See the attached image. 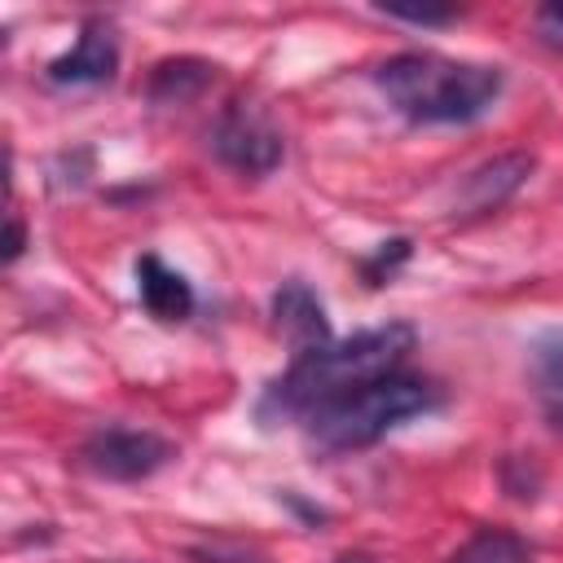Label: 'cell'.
Masks as SVG:
<instances>
[{"label": "cell", "mask_w": 563, "mask_h": 563, "mask_svg": "<svg viewBox=\"0 0 563 563\" xmlns=\"http://www.w3.org/2000/svg\"><path fill=\"white\" fill-rule=\"evenodd\" d=\"M176 457V444L154 435V431H132V427H101L84 440L79 462L97 475V479H114V484H136L150 479L154 471H163Z\"/></svg>", "instance_id": "cell-4"}, {"label": "cell", "mask_w": 563, "mask_h": 563, "mask_svg": "<svg viewBox=\"0 0 563 563\" xmlns=\"http://www.w3.org/2000/svg\"><path fill=\"white\" fill-rule=\"evenodd\" d=\"M537 26L545 31V40L563 44V0H554V4H541V9H537Z\"/></svg>", "instance_id": "cell-16"}, {"label": "cell", "mask_w": 563, "mask_h": 563, "mask_svg": "<svg viewBox=\"0 0 563 563\" xmlns=\"http://www.w3.org/2000/svg\"><path fill=\"white\" fill-rule=\"evenodd\" d=\"M273 330L295 347V356L334 343V339H330L325 303H321L317 290H312L308 282H299V277L282 282V290L273 295Z\"/></svg>", "instance_id": "cell-7"}, {"label": "cell", "mask_w": 563, "mask_h": 563, "mask_svg": "<svg viewBox=\"0 0 563 563\" xmlns=\"http://www.w3.org/2000/svg\"><path fill=\"white\" fill-rule=\"evenodd\" d=\"M136 295H141V308L158 321H185L194 312V286L176 268H167L158 255L136 260Z\"/></svg>", "instance_id": "cell-9"}, {"label": "cell", "mask_w": 563, "mask_h": 563, "mask_svg": "<svg viewBox=\"0 0 563 563\" xmlns=\"http://www.w3.org/2000/svg\"><path fill=\"white\" fill-rule=\"evenodd\" d=\"M528 176H532V154H519V150L479 163L457 185V216H488V211H497L510 194H519V185Z\"/></svg>", "instance_id": "cell-8"}, {"label": "cell", "mask_w": 563, "mask_h": 563, "mask_svg": "<svg viewBox=\"0 0 563 563\" xmlns=\"http://www.w3.org/2000/svg\"><path fill=\"white\" fill-rule=\"evenodd\" d=\"M449 563H532V550H528L515 532L484 528V532H475Z\"/></svg>", "instance_id": "cell-12"}, {"label": "cell", "mask_w": 563, "mask_h": 563, "mask_svg": "<svg viewBox=\"0 0 563 563\" xmlns=\"http://www.w3.org/2000/svg\"><path fill=\"white\" fill-rule=\"evenodd\" d=\"M528 378L545 422L563 435V330H545L528 347Z\"/></svg>", "instance_id": "cell-10"}, {"label": "cell", "mask_w": 563, "mask_h": 563, "mask_svg": "<svg viewBox=\"0 0 563 563\" xmlns=\"http://www.w3.org/2000/svg\"><path fill=\"white\" fill-rule=\"evenodd\" d=\"M211 150H216V158H220L224 167H233V172L260 180V176H268V172L282 163L286 141H282L277 123H273L264 110L238 101V106H229V110L220 114V123H216V132H211Z\"/></svg>", "instance_id": "cell-5"}, {"label": "cell", "mask_w": 563, "mask_h": 563, "mask_svg": "<svg viewBox=\"0 0 563 563\" xmlns=\"http://www.w3.org/2000/svg\"><path fill=\"white\" fill-rule=\"evenodd\" d=\"M119 70V40L106 22H84L75 48H66L62 57L48 62V84L62 88H97L110 84Z\"/></svg>", "instance_id": "cell-6"}, {"label": "cell", "mask_w": 563, "mask_h": 563, "mask_svg": "<svg viewBox=\"0 0 563 563\" xmlns=\"http://www.w3.org/2000/svg\"><path fill=\"white\" fill-rule=\"evenodd\" d=\"M374 9L396 18V22H413V26H444L457 18L453 4H374Z\"/></svg>", "instance_id": "cell-14"}, {"label": "cell", "mask_w": 563, "mask_h": 563, "mask_svg": "<svg viewBox=\"0 0 563 563\" xmlns=\"http://www.w3.org/2000/svg\"><path fill=\"white\" fill-rule=\"evenodd\" d=\"M189 559H198V563H264V554H260V550H251V545H224V541L194 545V550H189Z\"/></svg>", "instance_id": "cell-15"}, {"label": "cell", "mask_w": 563, "mask_h": 563, "mask_svg": "<svg viewBox=\"0 0 563 563\" xmlns=\"http://www.w3.org/2000/svg\"><path fill=\"white\" fill-rule=\"evenodd\" d=\"M391 110L413 123H475L501 97V70L440 53H396L374 70Z\"/></svg>", "instance_id": "cell-2"}, {"label": "cell", "mask_w": 563, "mask_h": 563, "mask_svg": "<svg viewBox=\"0 0 563 563\" xmlns=\"http://www.w3.org/2000/svg\"><path fill=\"white\" fill-rule=\"evenodd\" d=\"M211 79H216V66L207 57H167L150 70L145 92L154 106H185V101L202 97L211 88Z\"/></svg>", "instance_id": "cell-11"}, {"label": "cell", "mask_w": 563, "mask_h": 563, "mask_svg": "<svg viewBox=\"0 0 563 563\" xmlns=\"http://www.w3.org/2000/svg\"><path fill=\"white\" fill-rule=\"evenodd\" d=\"M413 343H418V330L409 321H387V325L361 330L352 339L312 347V352L295 356V365L282 378L268 383V391L255 405V418L264 427H277L282 418L308 422L317 409L334 405L339 396H347L383 374H396L400 361L413 352Z\"/></svg>", "instance_id": "cell-1"}, {"label": "cell", "mask_w": 563, "mask_h": 563, "mask_svg": "<svg viewBox=\"0 0 563 563\" xmlns=\"http://www.w3.org/2000/svg\"><path fill=\"white\" fill-rule=\"evenodd\" d=\"M22 246H26V229H22V220H18V216H9V233H4V264H13V260L22 255Z\"/></svg>", "instance_id": "cell-17"}, {"label": "cell", "mask_w": 563, "mask_h": 563, "mask_svg": "<svg viewBox=\"0 0 563 563\" xmlns=\"http://www.w3.org/2000/svg\"><path fill=\"white\" fill-rule=\"evenodd\" d=\"M435 405H440V391L427 378L396 369V374H383V378L339 396L334 405L317 409L303 427L321 453H352V449L383 440L391 427H400L405 418L427 413Z\"/></svg>", "instance_id": "cell-3"}, {"label": "cell", "mask_w": 563, "mask_h": 563, "mask_svg": "<svg viewBox=\"0 0 563 563\" xmlns=\"http://www.w3.org/2000/svg\"><path fill=\"white\" fill-rule=\"evenodd\" d=\"M409 251H413V242H409V238H391V242H383L369 260H361L365 282H369V286H383V282H387V277L409 260Z\"/></svg>", "instance_id": "cell-13"}, {"label": "cell", "mask_w": 563, "mask_h": 563, "mask_svg": "<svg viewBox=\"0 0 563 563\" xmlns=\"http://www.w3.org/2000/svg\"><path fill=\"white\" fill-rule=\"evenodd\" d=\"M334 563H369L365 554H343V559H334Z\"/></svg>", "instance_id": "cell-18"}]
</instances>
